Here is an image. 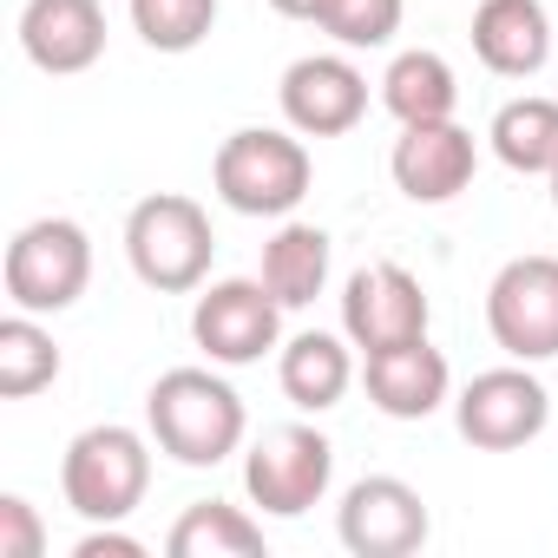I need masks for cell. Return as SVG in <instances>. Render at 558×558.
Segmentation results:
<instances>
[{
	"label": "cell",
	"instance_id": "6da1fadb",
	"mask_svg": "<svg viewBox=\"0 0 558 558\" xmlns=\"http://www.w3.org/2000/svg\"><path fill=\"white\" fill-rule=\"evenodd\" d=\"M145 427L178 466H217L243 447V395L210 368H165L145 395Z\"/></svg>",
	"mask_w": 558,
	"mask_h": 558
},
{
	"label": "cell",
	"instance_id": "7a4b0ae2",
	"mask_svg": "<svg viewBox=\"0 0 558 558\" xmlns=\"http://www.w3.org/2000/svg\"><path fill=\"white\" fill-rule=\"evenodd\" d=\"M310 145L303 132H276V125H243L217 145L210 184L236 217H290L310 197Z\"/></svg>",
	"mask_w": 558,
	"mask_h": 558
},
{
	"label": "cell",
	"instance_id": "3957f363",
	"mask_svg": "<svg viewBox=\"0 0 558 558\" xmlns=\"http://www.w3.org/2000/svg\"><path fill=\"white\" fill-rule=\"evenodd\" d=\"M125 256H132V276L158 296H184L210 276V256H217V236H210V217L197 197L184 191H158L145 204H132L125 217Z\"/></svg>",
	"mask_w": 558,
	"mask_h": 558
},
{
	"label": "cell",
	"instance_id": "277c9868",
	"mask_svg": "<svg viewBox=\"0 0 558 558\" xmlns=\"http://www.w3.org/2000/svg\"><path fill=\"white\" fill-rule=\"evenodd\" d=\"M145 486H151V440L138 427H119V421L86 427L60 460V493L86 525L132 519L145 506Z\"/></svg>",
	"mask_w": 558,
	"mask_h": 558
},
{
	"label": "cell",
	"instance_id": "5b68a950",
	"mask_svg": "<svg viewBox=\"0 0 558 558\" xmlns=\"http://www.w3.org/2000/svg\"><path fill=\"white\" fill-rule=\"evenodd\" d=\"M8 303L27 316H60L86 296L93 283V236L73 217H34L27 230H14L8 243Z\"/></svg>",
	"mask_w": 558,
	"mask_h": 558
},
{
	"label": "cell",
	"instance_id": "8992f818",
	"mask_svg": "<svg viewBox=\"0 0 558 558\" xmlns=\"http://www.w3.org/2000/svg\"><path fill=\"white\" fill-rule=\"evenodd\" d=\"M329 480H336V447L316 427H269L243 453V493L269 519H303L310 506H323Z\"/></svg>",
	"mask_w": 558,
	"mask_h": 558
},
{
	"label": "cell",
	"instance_id": "52a82bcc",
	"mask_svg": "<svg viewBox=\"0 0 558 558\" xmlns=\"http://www.w3.org/2000/svg\"><path fill=\"white\" fill-rule=\"evenodd\" d=\"M191 336L217 368H250L283 342V303L269 296L263 276H223L191 310Z\"/></svg>",
	"mask_w": 558,
	"mask_h": 558
},
{
	"label": "cell",
	"instance_id": "ba28073f",
	"mask_svg": "<svg viewBox=\"0 0 558 558\" xmlns=\"http://www.w3.org/2000/svg\"><path fill=\"white\" fill-rule=\"evenodd\" d=\"M486 329L512 362L558 355V256H512L486 290Z\"/></svg>",
	"mask_w": 558,
	"mask_h": 558
},
{
	"label": "cell",
	"instance_id": "9c48e42d",
	"mask_svg": "<svg viewBox=\"0 0 558 558\" xmlns=\"http://www.w3.org/2000/svg\"><path fill=\"white\" fill-rule=\"evenodd\" d=\"M453 421H460V434H466L480 453H512V447H525V440L545 434L551 395H545V381L532 375V362H519V368H486V375H473V381L460 388Z\"/></svg>",
	"mask_w": 558,
	"mask_h": 558
},
{
	"label": "cell",
	"instance_id": "30bf717a",
	"mask_svg": "<svg viewBox=\"0 0 558 558\" xmlns=\"http://www.w3.org/2000/svg\"><path fill=\"white\" fill-rule=\"evenodd\" d=\"M336 532L355 558H414L434 532L427 519V499L395 480V473H368L342 493V512H336Z\"/></svg>",
	"mask_w": 558,
	"mask_h": 558
},
{
	"label": "cell",
	"instance_id": "8fae6325",
	"mask_svg": "<svg viewBox=\"0 0 558 558\" xmlns=\"http://www.w3.org/2000/svg\"><path fill=\"white\" fill-rule=\"evenodd\" d=\"M427 290L401 263H368L342 283V336L362 349V355H381V349H401V342H421L427 336Z\"/></svg>",
	"mask_w": 558,
	"mask_h": 558
},
{
	"label": "cell",
	"instance_id": "7c38bea8",
	"mask_svg": "<svg viewBox=\"0 0 558 558\" xmlns=\"http://www.w3.org/2000/svg\"><path fill=\"white\" fill-rule=\"evenodd\" d=\"M276 99H283L290 132H303V138H342V132H355L368 119V80L342 53L296 60L283 73V86H276Z\"/></svg>",
	"mask_w": 558,
	"mask_h": 558
},
{
	"label": "cell",
	"instance_id": "4fadbf2b",
	"mask_svg": "<svg viewBox=\"0 0 558 558\" xmlns=\"http://www.w3.org/2000/svg\"><path fill=\"white\" fill-rule=\"evenodd\" d=\"M388 171H395V184H401L408 204H453L473 184V171H480V145L453 119L401 125V138L388 151Z\"/></svg>",
	"mask_w": 558,
	"mask_h": 558
},
{
	"label": "cell",
	"instance_id": "5bb4252c",
	"mask_svg": "<svg viewBox=\"0 0 558 558\" xmlns=\"http://www.w3.org/2000/svg\"><path fill=\"white\" fill-rule=\"evenodd\" d=\"M21 53L53 80H73V73L99 66L106 8L99 0H27L21 8Z\"/></svg>",
	"mask_w": 558,
	"mask_h": 558
},
{
	"label": "cell",
	"instance_id": "9a60e30c",
	"mask_svg": "<svg viewBox=\"0 0 558 558\" xmlns=\"http://www.w3.org/2000/svg\"><path fill=\"white\" fill-rule=\"evenodd\" d=\"M473 53L499 80H532L551 60V14L545 0H480L473 8Z\"/></svg>",
	"mask_w": 558,
	"mask_h": 558
},
{
	"label": "cell",
	"instance_id": "2e32d148",
	"mask_svg": "<svg viewBox=\"0 0 558 558\" xmlns=\"http://www.w3.org/2000/svg\"><path fill=\"white\" fill-rule=\"evenodd\" d=\"M362 381H368V401L388 414V421H427L453 375H447V355L421 336V342H401V349H381V355H362Z\"/></svg>",
	"mask_w": 558,
	"mask_h": 558
},
{
	"label": "cell",
	"instance_id": "e0dca14e",
	"mask_svg": "<svg viewBox=\"0 0 558 558\" xmlns=\"http://www.w3.org/2000/svg\"><path fill=\"white\" fill-rule=\"evenodd\" d=\"M355 342L349 336H329V329H303L283 342V355H276V381H283V395L303 408V414H329L349 381H355Z\"/></svg>",
	"mask_w": 558,
	"mask_h": 558
},
{
	"label": "cell",
	"instance_id": "ac0fdd59",
	"mask_svg": "<svg viewBox=\"0 0 558 558\" xmlns=\"http://www.w3.org/2000/svg\"><path fill=\"white\" fill-rule=\"evenodd\" d=\"M263 283L283 310H310L329 290V230L316 223H283L263 243Z\"/></svg>",
	"mask_w": 558,
	"mask_h": 558
},
{
	"label": "cell",
	"instance_id": "d6986e66",
	"mask_svg": "<svg viewBox=\"0 0 558 558\" xmlns=\"http://www.w3.org/2000/svg\"><path fill=\"white\" fill-rule=\"evenodd\" d=\"M381 106H388L401 125H434V119H453L460 80H453V66H447L434 47H414V53H395V60H388V73H381Z\"/></svg>",
	"mask_w": 558,
	"mask_h": 558
},
{
	"label": "cell",
	"instance_id": "ffe728a7",
	"mask_svg": "<svg viewBox=\"0 0 558 558\" xmlns=\"http://www.w3.org/2000/svg\"><path fill=\"white\" fill-rule=\"evenodd\" d=\"M493 158L506 165V171H519V178H551V165H558V99H538V93H525V99H506L499 112H493Z\"/></svg>",
	"mask_w": 558,
	"mask_h": 558
},
{
	"label": "cell",
	"instance_id": "44dd1931",
	"mask_svg": "<svg viewBox=\"0 0 558 558\" xmlns=\"http://www.w3.org/2000/svg\"><path fill=\"white\" fill-rule=\"evenodd\" d=\"M165 551H171V558H263V525H256L243 506L197 499V506L178 512Z\"/></svg>",
	"mask_w": 558,
	"mask_h": 558
},
{
	"label": "cell",
	"instance_id": "7402d4cb",
	"mask_svg": "<svg viewBox=\"0 0 558 558\" xmlns=\"http://www.w3.org/2000/svg\"><path fill=\"white\" fill-rule=\"evenodd\" d=\"M53 381H60V342L40 329V316L14 310L8 323H0V395L27 401V395H40Z\"/></svg>",
	"mask_w": 558,
	"mask_h": 558
},
{
	"label": "cell",
	"instance_id": "603a6c76",
	"mask_svg": "<svg viewBox=\"0 0 558 558\" xmlns=\"http://www.w3.org/2000/svg\"><path fill=\"white\" fill-rule=\"evenodd\" d=\"M132 27L151 53H191L217 27V0H132Z\"/></svg>",
	"mask_w": 558,
	"mask_h": 558
},
{
	"label": "cell",
	"instance_id": "cb8c5ba5",
	"mask_svg": "<svg viewBox=\"0 0 558 558\" xmlns=\"http://www.w3.org/2000/svg\"><path fill=\"white\" fill-rule=\"evenodd\" d=\"M401 14H408V0H329L316 27L342 47H388L401 34Z\"/></svg>",
	"mask_w": 558,
	"mask_h": 558
},
{
	"label": "cell",
	"instance_id": "d4e9b609",
	"mask_svg": "<svg viewBox=\"0 0 558 558\" xmlns=\"http://www.w3.org/2000/svg\"><path fill=\"white\" fill-rule=\"evenodd\" d=\"M47 551V525L34 512V499L0 493V558H40Z\"/></svg>",
	"mask_w": 558,
	"mask_h": 558
},
{
	"label": "cell",
	"instance_id": "484cf974",
	"mask_svg": "<svg viewBox=\"0 0 558 558\" xmlns=\"http://www.w3.org/2000/svg\"><path fill=\"white\" fill-rule=\"evenodd\" d=\"M73 558H145V538H132V532H119V525H93V532L73 545Z\"/></svg>",
	"mask_w": 558,
	"mask_h": 558
},
{
	"label": "cell",
	"instance_id": "4316f807",
	"mask_svg": "<svg viewBox=\"0 0 558 558\" xmlns=\"http://www.w3.org/2000/svg\"><path fill=\"white\" fill-rule=\"evenodd\" d=\"M269 8L283 14V21H323V8H329V0H269Z\"/></svg>",
	"mask_w": 558,
	"mask_h": 558
},
{
	"label": "cell",
	"instance_id": "83f0119b",
	"mask_svg": "<svg viewBox=\"0 0 558 558\" xmlns=\"http://www.w3.org/2000/svg\"><path fill=\"white\" fill-rule=\"evenodd\" d=\"M551 204H558V165H551Z\"/></svg>",
	"mask_w": 558,
	"mask_h": 558
}]
</instances>
